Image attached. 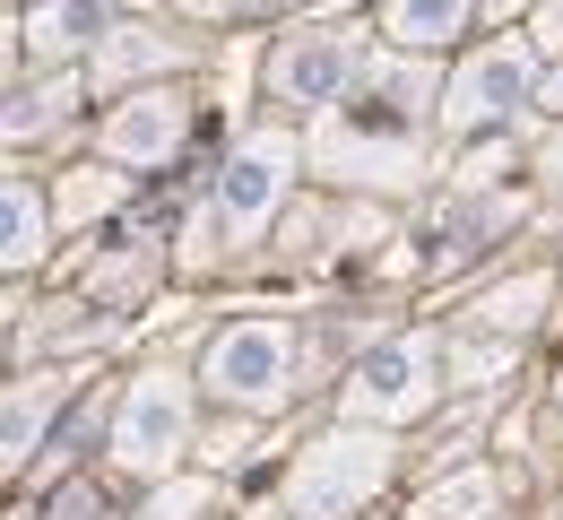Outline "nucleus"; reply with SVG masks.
I'll use <instances>...</instances> for the list:
<instances>
[{
	"label": "nucleus",
	"instance_id": "nucleus-12",
	"mask_svg": "<svg viewBox=\"0 0 563 520\" xmlns=\"http://www.w3.org/2000/svg\"><path fill=\"white\" fill-rule=\"evenodd\" d=\"M486 504H494V486H486V477H460V486H442V495L424 504V520H477Z\"/></svg>",
	"mask_w": 563,
	"mask_h": 520
},
{
	"label": "nucleus",
	"instance_id": "nucleus-5",
	"mask_svg": "<svg viewBox=\"0 0 563 520\" xmlns=\"http://www.w3.org/2000/svg\"><path fill=\"white\" fill-rule=\"evenodd\" d=\"M183 425H191L183 390H174V381H140L131 408H122V460H131V468H165V460L183 451Z\"/></svg>",
	"mask_w": 563,
	"mask_h": 520
},
{
	"label": "nucleus",
	"instance_id": "nucleus-3",
	"mask_svg": "<svg viewBox=\"0 0 563 520\" xmlns=\"http://www.w3.org/2000/svg\"><path fill=\"white\" fill-rule=\"evenodd\" d=\"M373 477H382V443H321L295 477V512H339L355 495H373Z\"/></svg>",
	"mask_w": 563,
	"mask_h": 520
},
{
	"label": "nucleus",
	"instance_id": "nucleus-11",
	"mask_svg": "<svg viewBox=\"0 0 563 520\" xmlns=\"http://www.w3.org/2000/svg\"><path fill=\"white\" fill-rule=\"evenodd\" d=\"M35 252V200L0 191V261H26Z\"/></svg>",
	"mask_w": 563,
	"mask_h": 520
},
{
	"label": "nucleus",
	"instance_id": "nucleus-7",
	"mask_svg": "<svg viewBox=\"0 0 563 520\" xmlns=\"http://www.w3.org/2000/svg\"><path fill=\"white\" fill-rule=\"evenodd\" d=\"M520 96H529V53H520V44H494V53H477V62L460 70L451 122H494V113H511Z\"/></svg>",
	"mask_w": 563,
	"mask_h": 520
},
{
	"label": "nucleus",
	"instance_id": "nucleus-4",
	"mask_svg": "<svg viewBox=\"0 0 563 520\" xmlns=\"http://www.w3.org/2000/svg\"><path fill=\"white\" fill-rule=\"evenodd\" d=\"M286 165H295V156H286V140H252V148L225 165L217 209H225V225H234V234H252V225H261V218L286 200Z\"/></svg>",
	"mask_w": 563,
	"mask_h": 520
},
{
	"label": "nucleus",
	"instance_id": "nucleus-10",
	"mask_svg": "<svg viewBox=\"0 0 563 520\" xmlns=\"http://www.w3.org/2000/svg\"><path fill=\"white\" fill-rule=\"evenodd\" d=\"M44 425V390H18L9 408H0V460H18L26 451V434Z\"/></svg>",
	"mask_w": 563,
	"mask_h": 520
},
{
	"label": "nucleus",
	"instance_id": "nucleus-6",
	"mask_svg": "<svg viewBox=\"0 0 563 520\" xmlns=\"http://www.w3.org/2000/svg\"><path fill=\"white\" fill-rule=\"evenodd\" d=\"M347 70H355L347 35H295L269 70V87H278V104H330L347 87Z\"/></svg>",
	"mask_w": 563,
	"mask_h": 520
},
{
	"label": "nucleus",
	"instance_id": "nucleus-9",
	"mask_svg": "<svg viewBox=\"0 0 563 520\" xmlns=\"http://www.w3.org/2000/svg\"><path fill=\"white\" fill-rule=\"evenodd\" d=\"M131 156H165L174 148V104L165 96H147V113H122V131H113Z\"/></svg>",
	"mask_w": 563,
	"mask_h": 520
},
{
	"label": "nucleus",
	"instance_id": "nucleus-1",
	"mask_svg": "<svg viewBox=\"0 0 563 520\" xmlns=\"http://www.w3.org/2000/svg\"><path fill=\"white\" fill-rule=\"evenodd\" d=\"M286 356H295V347H286L278 321H234L209 347V390H225V399H278Z\"/></svg>",
	"mask_w": 563,
	"mask_h": 520
},
{
	"label": "nucleus",
	"instance_id": "nucleus-2",
	"mask_svg": "<svg viewBox=\"0 0 563 520\" xmlns=\"http://www.w3.org/2000/svg\"><path fill=\"white\" fill-rule=\"evenodd\" d=\"M424 381H433V347H424V339H399V347H382L373 365L355 373L347 408L355 417H408V408H424Z\"/></svg>",
	"mask_w": 563,
	"mask_h": 520
},
{
	"label": "nucleus",
	"instance_id": "nucleus-8",
	"mask_svg": "<svg viewBox=\"0 0 563 520\" xmlns=\"http://www.w3.org/2000/svg\"><path fill=\"white\" fill-rule=\"evenodd\" d=\"M460 18H468V0H390V35L424 53V44H451L460 35Z\"/></svg>",
	"mask_w": 563,
	"mask_h": 520
}]
</instances>
